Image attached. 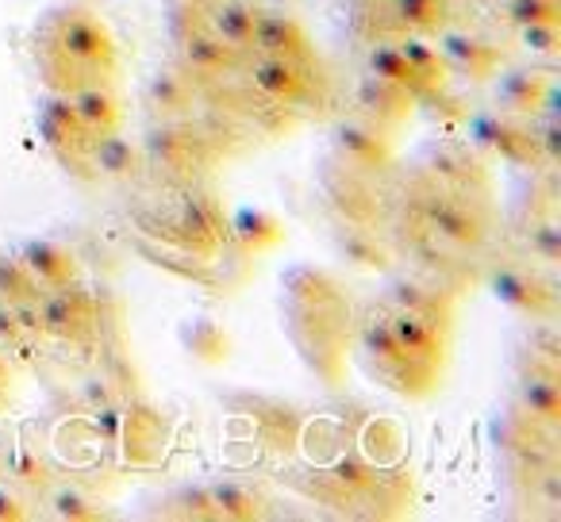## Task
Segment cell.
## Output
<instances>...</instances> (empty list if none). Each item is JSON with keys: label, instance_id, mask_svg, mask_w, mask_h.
<instances>
[{"label": "cell", "instance_id": "obj_42", "mask_svg": "<svg viewBox=\"0 0 561 522\" xmlns=\"http://www.w3.org/2000/svg\"><path fill=\"white\" fill-rule=\"evenodd\" d=\"M20 519H27L24 496L16 488H9V484H0V522H20Z\"/></svg>", "mask_w": 561, "mask_h": 522}, {"label": "cell", "instance_id": "obj_40", "mask_svg": "<svg viewBox=\"0 0 561 522\" xmlns=\"http://www.w3.org/2000/svg\"><path fill=\"white\" fill-rule=\"evenodd\" d=\"M12 315H16V323H20V330H24V338H39L43 335V308H39V297L12 304Z\"/></svg>", "mask_w": 561, "mask_h": 522}, {"label": "cell", "instance_id": "obj_26", "mask_svg": "<svg viewBox=\"0 0 561 522\" xmlns=\"http://www.w3.org/2000/svg\"><path fill=\"white\" fill-rule=\"evenodd\" d=\"M208 496H211V503H216V514L227 522H254L265 514L262 496H254V491L234 480H216L208 488Z\"/></svg>", "mask_w": 561, "mask_h": 522}, {"label": "cell", "instance_id": "obj_44", "mask_svg": "<svg viewBox=\"0 0 561 522\" xmlns=\"http://www.w3.org/2000/svg\"><path fill=\"white\" fill-rule=\"evenodd\" d=\"M538 150L546 154V162H558L561 158V127H558V119H546V127H542V135H538Z\"/></svg>", "mask_w": 561, "mask_h": 522}, {"label": "cell", "instance_id": "obj_36", "mask_svg": "<svg viewBox=\"0 0 561 522\" xmlns=\"http://www.w3.org/2000/svg\"><path fill=\"white\" fill-rule=\"evenodd\" d=\"M504 16L515 27L523 24H558L561 20V4L558 0H507Z\"/></svg>", "mask_w": 561, "mask_h": 522}, {"label": "cell", "instance_id": "obj_21", "mask_svg": "<svg viewBox=\"0 0 561 522\" xmlns=\"http://www.w3.org/2000/svg\"><path fill=\"white\" fill-rule=\"evenodd\" d=\"M254 89H262L270 101H300L305 93V73H300V62H285V58H270L254 66Z\"/></svg>", "mask_w": 561, "mask_h": 522}, {"label": "cell", "instance_id": "obj_39", "mask_svg": "<svg viewBox=\"0 0 561 522\" xmlns=\"http://www.w3.org/2000/svg\"><path fill=\"white\" fill-rule=\"evenodd\" d=\"M530 250H535L542 262H558L561 257V227L553 223V219H546V223H538L535 231H530Z\"/></svg>", "mask_w": 561, "mask_h": 522}, {"label": "cell", "instance_id": "obj_25", "mask_svg": "<svg viewBox=\"0 0 561 522\" xmlns=\"http://www.w3.org/2000/svg\"><path fill=\"white\" fill-rule=\"evenodd\" d=\"M400 47V55H404V62L412 66L415 73L423 78V85L431 89V93H438V89H446V62H443V55H438V47L427 39V35H420V32H408L404 39L397 43Z\"/></svg>", "mask_w": 561, "mask_h": 522}, {"label": "cell", "instance_id": "obj_47", "mask_svg": "<svg viewBox=\"0 0 561 522\" xmlns=\"http://www.w3.org/2000/svg\"><path fill=\"white\" fill-rule=\"evenodd\" d=\"M538 480H542V499L550 507H558L561 503V476L558 473H542Z\"/></svg>", "mask_w": 561, "mask_h": 522}, {"label": "cell", "instance_id": "obj_46", "mask_svg": "<svg viewBox=\"0 0 561 522\" xmlns=\"http://www.w3.org/2000/svg\"><path fill=\"white\" fill-rule=\"evenodd\" d=\"M20 338H24V330H20L16 315H12V304H0V343L16 346Z\"/></svg>", "mask_w": 561, "mask_h": 522}, {"label": "cell", "instance_id": "obj_20", "mask_svg": "<svg viewBox=\"0 0 561 522\" xmlns=\"http://www.w3.org/2000/svg\"><path fill=\"white\" fill-rule=\"evenodd\" d=\"M181 58H185L188 70L201 73V78H216V73L231 70V66L239 62V50L227 47V43L211 32H193V35H185Z\"/></svg>", "mask_w": 561, "mask_h": 522}, {"label": "cell", "instance_id": "obj_4", "mask_svg": "<svg viewBox=\"0 0 561 522\" xmlns=\"http://www.w3.org/2000/svg\"><path fill=\"white\" fill-rule=\"evenodd\" d=\"M362 346H366V353H374V358H377L381 373L397 381V388L408 392V381H412L415 373L431 376L427 361H415L412 353L400 346V338H397V330H392L389 320H369L366 327H362Z\"/></svg>", "mask_w": 561, "mask_h": 522}, {"label": "cell", "instance_id": "obj_2", "mask_svg": "<svg viewBox=\"0 0 561 522\" xmlns=\"http://www.w3.org/2000/svg\"><path fill=\"white\" fill-rule=\"evenodd\" d=\"M55 47L62 50L70 62H78L81 70H108L116 62V43L112 32L104 27V20H96L93 12H70L58 24Z\"/></svg>", "mask_w": 561, "mask_h": 522}, {"label": "cell", "instance_id": "obj_6", "mask_svg": "<svg viewBox=\"0 0 561 522\" xmlns=\"http://www.w3.org/2000/svg\"><path fill=\"white\" fill-rule=\"evenodd\" d=\"M254 47L270 58H285V62H305V58L312 55L308 32L300 27L297 16H289V12H257Z\"/></svg>", "mask_w": 561, "mask_h": 522}, {"label": "cell", "instance_id": "obj_24", "mask_svg": "<svg viewBox=\"0 0 561 522\" xmlns=\"http://www.w3.org/2000/svg\"><path fill=\"white\" fill-rule=\"evenodd\" d=\"M546 78L538 70H504L496 78V104L507 112H538Z\"/></svg>", "mask_w": 561, "mask_h": 522}, {"label": "cell", "instance_id": "obj_11", "mask_svg": "<svg viewBox=\"0 0 561 522\" xmlns=\"http://www.w3.org/2000/svg\"><path fill=\"white\" fill-rule=\"evenodd\" d=\"M20 262H24V269L39 289H58V285L78 281V257L50 239H32L20 250Z\"/></svg>", "mask_w": 561, "mask_h": 522}, {"label": "cell", "instance_id": "obj_48", "mask_svg": "<svg viewBox=\"0 0 561 522\" xmlns=\"http://www.w3.org/2000/svg\"><path fill=\"white\" fill-rule=\"evenodd\" d=\"M0 473H4V461H0Z\"/></svg>", "mask_w": 561, "mask_h": 522}, {"label": "cell", "instance_id": "obj_8", "mask_svg": "<svg viewBox=\"0 0 561 522\" xmlns=\"http://www.w3.org/2000/svg\"><path fill=\"white\" fill-rule=\"evenodd\" d=\"M435 47H438V55H443L446 70L461 73V78H469V81H489L500 66L496 47L469 32H446Z\"/></svg>", "mask_w": 561, "mask_h": 522}, {"label": "cell", "instance_id": "obj_29", "mask_svg": "<svg viewBox=\"0 0 561 522\" xmlns=\"http://www.w3.org/2000/svg\"><path fill=\"white\" fill-rule=\"evenodd\" d=\"M147 101H150V108H158L162 116H181V112H188V104H193V85L185 81V73L158 70L154 78H150Z\"/></svg>", "mask_w": 561, "mask_h": 522}, {"label": "cell", "instance_id": "obj_23", "mask_svg": "<svg viewBox=\"0 0 561 522\" xmlns=\"http://www.w3.org/2000/svg\"><path fill=\"white\" fill-rule=\"evenodd\" d=\"M119 434H124V453L131 461H150L165 442L162 419H158L154 411H147V407H142V411L124 415V422H119Z\"/></svg>", "mask_w": 561, "mask_h": 522}, {"label": "cell", "instance_id": "obj_12", "mask_svg": "<svg viewBox=\"0 0 561 522\" xmlns=\"http://www.w3.org/2000/svg\"><path fill=\"white\" fill-rule=\"evenodd\" d=\"M473 139H481L484 147H492L500 158H507V162H538V158H542L535 135H530L527 127L515 124V119H507V116L477 119V124H473Z\"/></svg>", "mask_w": 561, "mask_h": 522}, {"label": "cell", "instance_id": "obj_3", "mask_svg": "<svg viewBox=\"0 0 561 522\" xmlns=\"http://www.w3.org/2000/svg\"><path fill=\"white\" fill-rule=\"evenodd\" d=\"M39 308H43V335H55V338L89 335V327H93V315H96L93 297H89L78 281L39 292Z\"/></svg>", "mask_w": 561, "mask_h": 522}, {"label": "cell", "instance_id": "obj_16", "mask_svg": "<svg viewBox=\"0 0 561 522\" xmlns=\"http://www.w3.org/2000/svg\"><path fill=\"white\" fill-rule=\"evenodd\" d=\"M519 404H523V411L535 422H542V427H553V422L561 419V388H558L553 366H546V369L535 366L530 373H523Z\"/></svg>", "mask_w": 561, "mask_h": 522}, {"label": "cell", "instance_id": "obj_27", "mask_svg": "<svg viewBox=\"0 0 561 522\" xmlns=\"http://www.w3.org/2000/svg\"><path fill=\"white\" fill-rule=\"evenodd\" d=\"M181 343L196 361H208V366H219L231 353V338L216 320H188L185 330H181Z\"/></svg>", "mask_w": 561, "mask_h": 522}, {"label": "cell", "instance_id": "obj_5", "mask_svg": "<svg viewBox=\"0 0 561 522\" xmlns=\"http://www.w3.org/2000/svg\"><path fill=\"white\" fill-rule=\"evenodd\" d=\"M335 150L346 165L362 173H381L392 162V142L381 127L374 124H339L335 127Z\"/></svg>", "mask_w": 561, "mask_h": 522}, {"label": "cell", "instance_id": "obj_1", "mask_svg": "<svg viewBox=\"0 0 561 522\" xmlns=\"http://www.w3.org/2000/svg\"><path fill=\"white\" fill-rule=\"evenodd\" d=\"M142 165L165 177H196L208 165V142L181 124L150 127L142 139Z\"/></svg>", "mask_w": 561, "mask_h": 522}, {"label": "cell", "instance_id": "obj_13", "mask_svg": "<svg viewBox=\"0 0 561 522\" xmlns=\"http://www.w3.org/2000/svg\"><path fill=\"white\" fill-rule=\"evenodd\" d=\"M389 323H392V330H397L400 346H404L415 361L435 366V361L443 358V327L446 323L431 320V315H420V312H404V308H397V312L389 315Z\"/></svg>", "mask_w": 561, "mask_h": 522}, {"label": "cell", "instance_id": "obj_43", "mask_svg": "<svg viewBox=\"0 0 561 522\" xmlns=\"http://www.w3.org/2000/svg\"><path fill=\"white\" fill-rule=\"evenodd\" d=\"M81 396H85V404L93 407H108V404H116V392H112V384L104 381V376H89L85 384H81Z\"/></svg>", "mask_w": 561, "mask_h": 522}, {"label": "cell", "instance_id": "obj_7", "mask_svg": "<svg viewBox=\"0 0 561 522\" xmlns=\"http://www.w3.org/2000/svg\"><path fill=\"white\" fill-rule=\"evenodd\" d=\"M427 223L438 239L454 242V246H481L484 242V219L477 216L469 204L454 200V196L435 193L427 200Z\"/></svg>", "mask_w": 561, "mask_h": 522}, {"label": "cell", "instance_id": "obj_34", "mask_svg": "<svg viewBox=\"0 0 561 522\" xmlns=\"http://www.w3.org/2000/svg\"><path fill=\"white\" fill-rule=\"evenodd\" d=\"M50 514L66 522H96V519H104V507L96 503V499H89L85 491L62 488L50 496Z\"/></svg>", "mask_w": 561, "mask_h": 522}, {"label": "cell", "instance_id": "obj_41", "mask_svg": "<svg viewBox=\"0 0 561 522\" xmlns=\"http://www.w3.org/2000/svg\"><path fill=\"white\" fill-rule=\"evenodd\" d=\"M178 503L185 507V511H181L185 519H219V514H216V503H211V496H208V488L181 491Z\"/></svg>", "mask_w": 561, "mask_h": 522}, {"label": "cell", "instance_id": "obj_17", "mask_svg": "<svg viewBox=\"0 0 561 522\" xmlns=\"http://www.w3.org/2000/svg\"><path fill=\"white\" fill-rule=\"evenodd\" d=\"M254 427V434L262 442H273V450H289L300 434V422L293 415V407L277 404V399H247V411H242Z\"/></svg>", "mask_w": 561, "mask_h": 522}, {"label": "cell", "instance_id": "obj_22", "mask_svg": "<svg viewBox=\"0 0 561 522\" xmlns=\"http://www.w3.org/2000/svg\"><path fill=\"white\" fill-rule=\"evenodd\" d=\"M254 20H257V12L250 9V4H242V0H224V4L211 9L208 32L219 35L227 47L242 50V47H254Z\"/></svg>", "mask_w": 561, "mask_h": 522}, {"label": "cell", "instance_id": "obj_15", "mask_svg": "<svg viewBox=\"0 0 561 522\" xmlns=\"http://www.w3.org/2000/svg\"><path fill=\"white\" fill-rule=\"evenodd\" d=\"M73 108H78V119L89 139L119 127V96L108 85H101V81H85V85L73 89Z\"/></svg>", "mask_w": 561, "mask_h": 522}, {"label": "cell", "instance_id": "obj_30", "mask_svg": "<svg viewBox=\"0 0 561 522\" xmlns=\"http://www.w3.org/2000/svg\"><path fill=\"white\" fill-rule=\"evenodd\" d=\"M389 300H392V308L431 315V320H438V323H446V315H450V300H446L438 289H427V285H420V281H397L389 292Z\"/></svg>", "mask_w": 561, "mask_h": 522}, {"label": "cell", "instance_id": "obj_49", "mask_svg": "<svg viewBox=\"0 0 561 522\" xmlns=\"http://www.w3.org/2000/svg\"><path fill=\"white\" fill-rule=\"evenodd\" d=\"M0 373H4V361H0Z\"/></svg>", "mask_w": 561, "mask_h": 522}, {"label": "cell", "instance_id": "obj_19", "mask_svg": "<svg viewBox=\"0 0 561 522\" xmlns=\"http://www.w3.org/2000/svg\"><path fill=\"white\" fill-rule=\"evenodd\" d=\"M227 234H234V242H239L247 254H262V250L277 246V242L285 239V227L265 208H239L231 227H227Z\"/></svg>", "mask_w": 561, "mask_h": 522}, {"label": "cell", "instance_id": "obj_10", "mask_svg": "<svg viewBox=\"0 0 561 522\" xmlns=\"http://www.w3.org/2000/svg\"><path fill=\"white\" fill-rule=\"evenodd\" d=\"M489 289L500 304H507L519 315H535V320H542V315H550V308H553V297L546 292V285L538 281V277L523 274V269H496L492 281H489Z\"/></svg>", "mask_w": 561, "mask_h": 522}, {"label": "cell", "instance_id": "obj_37", "mask_svg": "<svg viewBox=\"0 0 561 522\" xmlns=\"http://www.w3.org/2000/svg\"><path fill=\"white\" fill-rule=\"evenodd\" d=\"M331 480L343 484L346 491H362L377 480V468L369 465L362 453H343V457L335 461V468H331Z\"/></svg>", "mask_w": 561, "mask_h": 522}, {"label": "cell", "instance_id": "obj_31", "mask_svg": "<svg viewBox=\"0 0 561 522\" xmlns=\"http://www.w3.org/2000/svg\"><path fill=\"white\" fill-rule=\"evenodd\" d=\"M392 12L400 24L420 35L443 32L450 24V0H392Z\"/></svg>", "mask_w": 561, "mask_h": 522}, {"label": "cell", "instance_id": "obj_38", "mask_svg": "<svg viewBox=\"0 0 561 522\" xmlns=\"http://www.w3.org/2000/svg\"><path fill=\"white\" fill-rule=\"evenodd\" d=\"M519 43L530 55H558L561 50V27L558 24H523Z\"/></svg>", "mask_w": 561, "mask_h": 522}, {"label": "cell", "instance_id": "obj_33", "mask_svg": "<svg viewBox=\"0 0 561 522\" xmlns=\"http://www.w3.org/2000/svg\"><path fill=\"white\" fill-rule=\"evenodd\" d=\"M39 297V285L24 269L20 257H0V304H20V300Z\"/></svg>", "mask_w": 561, "mask_h": 522}, {"label": "cell", "instance_id": "obj_35", "mask_svg": "<svg viewBox=\"0 0 561 522\" xmlns=\"http://www.w3.org/2000/svg\"><path fill=\"white\" fill-rule=\"evenodd\" d=\"M4 468H9V476L20 484V488H47L50 484V468H47V461L39 457L35 450H27V445H20L16 453H12L9 461H4Z\"/></svg>", "mask_w": 561, "mask_h": 522}, {"label": "cell", "instance_id": "obj_18", "mask_svg": "<svg viewBox=\"0 0 561 522\" xmlns=\"http://www.w3.org/2000/svg\"><path fill=\"white\" fill-rule=\"evenodd\" d=\"M178 231L193 242L196 250H216L227 239V223L219 219L216 204L208 196H185L178 211Z\"/></svg>", "mask_w": 561, "mask_h": 522}, {"label": "cell", "instance_id": "obj_28", "mask_svg": "<svg viewBox=\"0 0 561 522\" xmlns=\"http://www.w3.org/2000/svg\"><path fill=\"white\" fill-rule=\"evenodd\" d=\"M369 73L374 78H385V81H397V85L412 89L415 96H427L431 89L423 85V78L412 70V66L404 62V55H400L397 43H377L374 50H369Z\"/></svg>", "mask_w": 561, "mask_h": 522}, {"label": "cell", "instance_id": "obj_45", "mask_svg": "<svg viewBox=\"0 0 561 522\" xmlns=\"http://www.w3.org/2000/svg\"><path fill=\"white\" fill-rule=\"evenodd\" d=\"M530 346H535V353H542L546 361H558L561 353V343H558V330L553 327H542L535 338H530Z\"/></svg>", "mask_w": 561, "mask_h": 522}, {"label": "cell", "instance_id": "obj_32", "mask_svg": "<svg viewBox=\"0 0 561 522\" xmlns=\"http://www.w3.org/2000/svg\"><path fill=\"white\" fill-rule=\"evenodd\" d=\"M339 254L358 269H389V262H392L389 250L369 231H362V227H351V231L339 234Z\"/></svg>", "mask_w": 561, "mask_h": 522}, {"label": "cell", "instance_id": "obj_14", "mask_svg": "<svg viewBox=\"0 0 561 522\" xmlns=\"http://www.w3.org/2000/svg\"><path fill=\"white\" fill-rule=\"evenodd\" d=\"M89 165H93L101 177H116V181L139 177L142 150L135 147L131 139H124L119 131L96 135V139H89Z\"/></svg>", "mask_w": 561, "mask_h": 522}, {"label": "cell", "instance_id": "obj_9", "mask_svg": "<svg viewBox=\"0 0 561 522\" xmlns=\"http://www.w3.org/2000/svg\"><path fill=\"white\" fill-rule=\"evenodd\" d=\"M415 101H420V96H415L412 89L397 85V81L374 78V73H369V78L362 81V89H358V104L366 108V116L377 119V127H381V131H385V127L408 124V119H412V112H415Z\"/></svg>", "mask_w": 561, "mask_h": 522}]
</instances>
